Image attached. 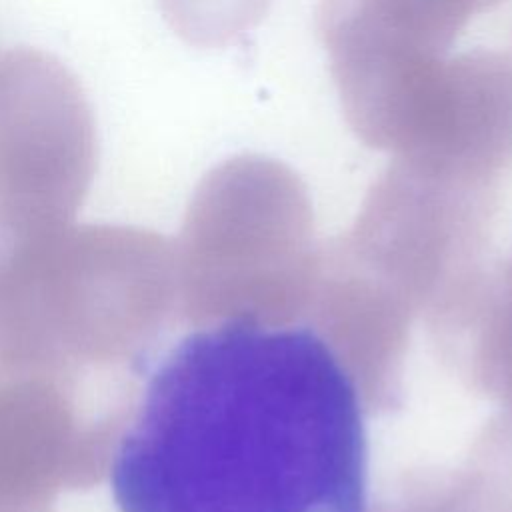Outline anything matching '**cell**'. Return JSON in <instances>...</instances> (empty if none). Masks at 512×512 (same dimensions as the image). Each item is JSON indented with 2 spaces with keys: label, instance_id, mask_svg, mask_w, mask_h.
<instances>
[{
  "label": "cell",
  "instance_id": "obj_4",
  "mask_svg": "<svg viewBox=\"0 0 512 512\" xmlns=\"http://www.w3.org/2000/svg\"><path fill=\"white\" fill-rule=\"evenodd\" d=\"M172 30L196 48H222L252 30L270 0H158Z\"/></svg>",
  "mask_w": 512,
  "mask_h": 512
},
{
  "label": "cell",
  "instance_id": "obj_5",
  "mask_svg": "<svg viewBox=\"0 0 512 512\" xmlns=\"http://www.w3.org/2000/svg\"><path fill=\"white\" fill-rule=\"evenodd\" d=\"M400 28L448 54L452 42L476 14H482L502 0H374Z\"/></svg>",
  "mask_w": 512,
  "mask_h": 512
},
{
  "label": "cell",
  "instance_id": "obj_1",
  "mask_svg": "<svg viewBox=\"0 0 512 512\" xmlns=\"http://www.w3.org/2000/svg\"><path fill=\"white\" fill-rule=\"evenodd\" d=\"M110 484L118 512H366L360 392L308 326L196 328L128 408Z\"/></svg>",
  "mask_w": 512,
  "mask_h": 512
},
{
  "label": "cell",
  "instance_id": "obj_2",
  "mask_svg": "<svg viewBox=\"0 0 512 512\" xmlns=\"http://www.w3.org/2000/svg\"><path fill=\"white\" fill-rule=\"evenodd\" d=\"M96 158V122L76 76L42 50L2 54L0 222L46 226L70 216Z\"/></svg>",
  "mask_w": 512,
  "mask_h": 512
},
{
  "label": "cell",
  "instance_id": "obj_3",
  "mask_svg": "<svg viewBox=\"0 0 512 512\" xmlns=\"http://www.w3.org/2000/svg\"><path fill=\"white\" fill-rule=\"evenodd\" d=\"M398 152L440 172H480L512 158V54L446 56L422 90Z\"/></svg>",
  "mask_w": 512,
  "mask_h": 512
}]
</instances>
